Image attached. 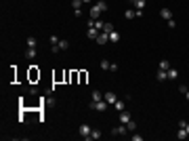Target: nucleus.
I'll list each match as a JSON object with an SVG mask.
<instances>
[{"label": "nucleus", "instance_id": "15", "mask_svg": "<svg viewBox=\"0 0 189 141\" xmlns=\"http://www.w3.org/2000/svg\"><path fill=\"white\" fill-rule=\"evenodd\" d=\"M166 74H168V78H170V80H177V78H179V70H175V67H170Z\"/></svg>", "mask_w": 189, "mask_h": 141}, {"label": "nucleus", "instance_id": "16", "mask_svg": "<svg viewBox=\"0 0 189 141\" xmlns=\"http://www.w3.org/2000/svg\"><path fill=\"white\" fill-rule=\"evenodd\" d=\"M36 55H38V51H36V48L27 47V51H25V57H27V59H34V57H36Z\"/></svg>", "mask_w": 189, "mask_h": 141}, {"label": "nucleus", "instance_id": "1", "mask_svg": "<svg viewBox=\"0 0 189 141\" xmlns=\"http://www.w3.org/2000/svg\"><path fill=\"white\" fill-rule=\"evenodd\" d=\"M107 105H109V103H107L105 99H101V101H88V107H91V110H97V112H105Z\"/></svg>", "mask_w": 189, "mask_h": 141}, {"label": "nucleus", "instance_id": "33", "mask_svg": "<svg viewBox=\"0 0 189 141\" xmlns=\"http://www.w3.org/2000/svg\"><path fill=\"white\" fill-rule=\"evenodd\" d=\"M185 131H187V135H189V122H187V124H185Z\"/></svg>", "mask_w": 189, "mask_h": 141}, {"label": "nucleus", "instance_id": "35", "mask_svg": "<svg viewBox=\"0 0 189 141\" xmlns=\"http://www.w3.org/2000/svg\"><path fill=\"white\" fill-rule=\"evenodd\" d=\"M185 97H187V101H189V89H187V93H185Z\"/></svg>", "mask_w": 189, "mask_h": 141}, {"label": "nucleus", "instance_id": "6", "mask_svg": "<svg viewBox=\"0 0 189 141\" xmlns=\"http://www.w3.org/2000/svg\"><path fill=\"white\" fill-rule=\"evenodd\" d=\"M99 34H101V30H97V28H88V30H86V36H88L91 40H97Z\"/></svg>", "mask_w": 189, "mask_h": 141}, {"label": "nucleus", "instance_id": "10", "mask_svg": "<svg viewBox=\"0 0 189 141\" xmlns=\"http://www.w3.org/2000/svg\"><path fill=\"white\" fill-rule=\"evenodd\" d=\"M101 99H103V93L99 89H94L93 93H91V101H101Z\"/></svg>", "mask_w": 189, "mask_h": 141}, {"label": "nucleus", "instance_id": "14", "mask_svg": "<svg viewBox=\"0 0 189 141\" xmlns=\"http://www.w3.org/2000/svg\"><path fill=\"white\" fill-rule=\"evenodd\" d=\"M187 131H185V126H179V131H177V139H187Z\"/></svg>", "mask_w": 189, "mask_h": 141}, {"label": "nucleus", "instance_id": "28", "mask_svg": "<svg viewBox=\"0 0 189 141\" xmlns=\"http://www.w3.org/2000/svg\"><path fill=\"white\" fill-rule=\"evenodd\" d=\"M133 4H135V8H143L145 6V0H135Z\"/></svg>", "mask_w": 189, "mask_h": 141}, {"label": "nucleus", "instance_id": "19", "mask_svg": "<svg viewBox=\"0 0 189 141\" xmlns=\"http://www.w3.org/2000/svg\"><path fill=\"white\" fill-rule=\"evenodd\" d=\"M25 42H27V47H32V48L38 47V40H36L34 36H27V40H25Z\"/></svg>", "mask_w": 189, "mask_h": 141}, {"label": "nucleus", "instance_id": "17", "mask_svg": "<svg viewBox=\"0 0 189 141\" xmlns=\"http://www.w3.org/2000/svg\"><path fill=\"white\" fill-rule=\"evenodd\" d=\"M135 17H137L135 8H128V11H124V19H135Z\"/></svg>", "mask_w": 189, "mask_h": 141}, {"label": "nucleus", "instance_id": "4", "mask_svg": "<svg viewBox=\"0 0 189 141\" xmlns=\"http://www.w3.org/2000/svg\"><path fill=\"white\" fill-rule=\"evenodd\" d=\"M94 42H97V44H107V42H109V34H107V32H101Z\"/></svg>", "mask_w": 189, "mask_h": 141}, {"label": "nucleus", "instance_id": "5", "mask_svg": "<svg viewBox=\"0 0 189 141\" xmlns=\"http://www.w3.org/2000/svg\"><path fill=\"white\" fill-rule=\"evenodd\" d=\"M128 133V129H126V124H122L120 122V126H116L114 131H111V135H126Z\"/></svg>", "mask_w": 189, "mask_h": 141}, {"label": "nucleus", "instance_id": "25", "mask_svg": "<svg viewBox=\"0 0 189 141\" xmlns=\"http://www.w3.org/2000/svg\"><path fill=\"white\" fill-rule=\"evenodd\" d=\"M101 32H107V34H109V32H114V25H111V23H103V30H101Z\"/></svg>", "mask_w": 189, "mask_h": 141}, {"label": "nucleus", "instance_id": "18", "mask_svg": "<svg viewBox=\"0 0 189 141\" xmlns=\"http://www.w3.org/2000/svg\"><path fill=\"white\" fill-rule=\"evenodd\" d=\"M114 107H116V112H118V114L126 110V105H124V101H116V103H114Z\"/></svg>", "mask_w": 189, "mask_h": 141}, {"label": "nucleus", "instance_id": "36", "mask_svg": "<svg viewBox=\"0 0 189 141\" xmlns=\"http://www.w3.org/2000/svg\"><path fill=\"white\" fill-rule=\"evenodd\" d=\"M133 2H135V0H133Z\"/></svg>", "mask_w": 189, "mask_h": 141}, {"label": "nucleus", "instance_id": "3", "mask_svg": "<svg viewBox=\"0 0 189 141\" xmlns=\"http://www.w3.org/2000/svg\"><path fill=\"white\" fill-rule=\"evenodd\" d=\"M103 99H105V101H107L109 105H114V103L118 101V97H116V93H114V91H107V93L103 95Z\"/></svg>", "mask_w": 189, "mask_h": 141}, {"label": "nucleus", "instance_id": "27", "mask_svg": "<svg viewBox=\"0 0 189 141\" xmlns=\"http://www.w3.org/2000/svg\"><path fill=\"white\" fill-rule=\"evenodd\" d=\"M109 65H111V61H107V59H103V61H101V67H103V70H107V72H109Z\"/></svg>", "mask_w": 189, "mask_h": 141}, {"label": "nucleus", "instance_id": "34", "mask_svg": "<svg viewBox=\"0 0 189 141\" xmlns=\"http://www.w3.org/2000/svg\"><path fill=\"white\" fill-rule=\"evenodd\" d=\"M82 2H84V4H91V2H93V0H82Z\"/></svg>", "mask_w": 189, "mask_h": 141}, {"label": "nucleus", "instance_id": "29", "mask_svg": "<svg viewBox=\"0 0 189 141\" xmlns=\"http://www.w3.org/2000/svg\"><path fill=\"white\" fill-rule=\"evenodd\" d=\"M166 23H168V28H170V30H175V28H177V21H175V19H168Z\"/></svg>", "mask_w": 189, "mask_h": 141}, {"label": "nucleus", "instance_id": "7", "mask_svg": "<svg viewBox=\"0 0 189 141\" xmlns=\"http://www.w3.org/2000/svg\"><path fill=\"white\" fill-rule=\"evenodd\" d=\"M160 17H162V19H166V21H168V19H172V11H170V8H166V6H164V8H160Z\"/></svg>", "mask_w": 189, "mask_h": 141}, {"label": "nucleus", "instance_id": "20", "mask_svg": "<svg viewBox=\"0 0 189 141\" xmlns=\"http://www.w3.org/2000/svg\"><path fill=\"white\" fill-rule=\"evenodd\" d=\"M82 0H72V6H74V11H82Z\"/></svg>", "mask_w": 189, "mask_h": 141}, {"label": "nucleus", "instance_id": "32", "mask_svg": "<svg viewBox=\"0 0 189 141\" xmlns=\"http://www.w3.org/2000/svg\"><path fill=\"white\" fill-rule=\"evenodd\" d=\"M179 91L185 95V93H187V87H185V84H179Z\"/></svg>", "mask_w": 189, "mask_h": 141}, {"label": "nucleus", "instance_id": "2", "mask_svg": "<svg viewBox=\"0 0 189 141\" xmlns=\"http://www.w3.org/2000/svg\"><path fill=\"white\" fill-rule=\"evenodd\" d=\"M78 133H80V137H82V139H91V133H93V129H91V126L84 122V124H80Z\"/></svg>", "mask_w": 189, "mask_h": 141}, {"label": "nucleus", "instance_id": "31", "mask_svg": "<svg viewBox=\"0 0 189 141\" xmlns=\"http://www.w3.org/2000/svg\"><path fill=\"white\" fill-rule=\"evenodd\" d=\"M130 139H133V141H143V135H133Z\"/></svg>", "mask_w": 189, "mask_h": 141}, {"label": "nucleus", "instance_id": "12", "mask_svg": "<svg viewBox=\"0 0 189 141\" xmlns=\"http://www.w3.org/2000/svg\"><path fill=\"white\" fill-rule=\"evenodd\" d=\"M94 6H97L101 13H105V11H107V2H105V0H97V2H94Z\"/></svg>", "mask_w": 189, "mask_h": 141}, {"label": "nucleus", "instance_id": "9", "mask_svg": "<svg viewBox=\"0 0 189 141\" xmlns=\"http://www.w3.org/2000/svg\"><path fill=\"white\" fill-rule=\"evenodd\" d=\"M158 70H164V72H168V70H170V61H168V59H162V61L158 63Z\"/></svg>", "mask_w": 189, "mask_h": 141}, {"label": "nucleus", "instance_id": "21", "mask_svg": "<svg viewBox=\"0 0 189 141\" xmlns=\"http://www.w3.org/2000/svg\"><path fill=\"white\" fill-rule=\"evenodd\" d=\"M103 137V133L99 131V129H93V133H91V139H101Z\"/></svg>", "mask_w": 189, "mask_h": 141}, {"label": "nucleus", "instance_id": "22", "mask_svg": "<svg viewBox=\"0 0 189 141\" xmlns=\"http://www.w3.org/2000/svg\"><path fill=\"white\" fill-rule=\"evenodd\" d=\"M166 78H168V74H166L164 70H158V80H160V82H164Z\"/></svg>", "mask_w": 189, "mask_h": 141}, {"label": "nucleus", "instance_id": "13", "mask_svg": "<svg viewBox=\"0 0 189 141\" xmlns=\"http://www.w3.org/2000/svg\"><path fill=\"white\" fill-rule=\"evenodd\" d=\"M109 42H114V44H116V42H120V32H116V30H114V32H109Z\"/></svg>", "mask_w": 189, "mask_h": 141}, {"label": "nucleus", "instance_id": "24", "mask_svg": "<svg viewBox=\"0 0 189 141\" xmlns=\"http://www.w3.org/2000/svg\"><path fill=\"white\" fill-rule=\"evenodd\" d=\"M65 48H69V42L67 40H59V51H65Z\"/></svg>", "mask_w": 189, "mask_h": 141}, {"label": "nucleus", "instance_id": "26", "mask_svg": "<svg viewBox=\"0 0 189 141\" xmlns=\"http://www.w3.org/2000/svg\"><path fill=\"white\" fill-rule=\"evenodd\" d=\"M126 129H128V131L133 133V131L137 129V122H135V120H130V122H126Z\"/></svg>", "mask_w": 189, "mask_h": 141}, {"label": "nucleus", "instance_id": "30", "mask_svg": "<svg viewBox=\"0 0 189 141\" xmlns=\"http://www.w3.org/2000/svg\"><path fill=\"white\" fill-rule=\"evenodd\" d=\"M118 70H120L118 63H111V65H109V72H118Z\"/></svg>", "mask_w": 189, "mask_h": 141}, {"label": "nucleus", "instance_id": "11", "mask_svg": "<svg viewBox=\"0 0 189 141\" xmlns=\"http://www.w3.org/2000/svg\"><path fill=\"white\" fill-rule=\"evenodd\" d=\"M88 15H91V19H101V11H99L97 6H93V8L88 11Z\"/></svg>", "mask_w": 189, "mask_h": 141}, {"label": "nucleus", "instance_id": "23", "mask_svg": "<svg viewBox=\"0 0 189 141\" xmlns=\"http://www.w3.org/2000/svg\"><path fill=\"white\" fill-rule=\"evenodd\" d=\"M48 40H50V47H55V44H59V40H61V38H59L57 34H53V36H50Z\"/></svg>", "mask_w": 189, "mask_h": 141}, {"label": "nucleus", "instance_id": "8", "mask_svg": "<svg viewBox=\"0 0 189 141\" xmlns=\"http://www.w3.org/2000/svg\"><path fill=\"white\" fill-rule=\"evenodd\" d=\"M130 120H133L130 112H126V110H124V112H120V122H122V124H126V122H130Z\"/></svg>", "mask_w": 189, "mask_h": 141}]
</instances>
